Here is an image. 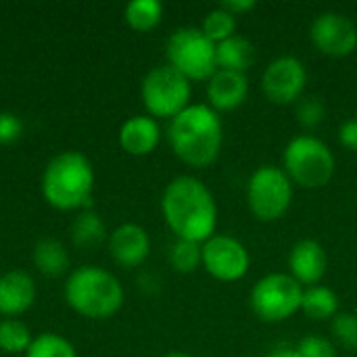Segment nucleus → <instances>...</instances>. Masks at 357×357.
I'll list each match as a JSON object with an SVG mask.
<instances>
[{
	"instance_id": "25",
	"label": "nucleus",
	"mask_w": 357,
	"mask_h": 357,
	"mask_svg": "<svg viewBox=\"0 0 357 357\" xmlns=\"http://www.w3.org/2000/svg\"><path fill=\"white\" fill-rule=\"evenodd\" d=\"M25 357H77V351L65 337L56 333H42L33 337Z\"/></svg>"
},
{
	"instance_id": "30",
	"label": "nucleus",
	"mask_w": 357,
	"mask_h": 357,
	"mask_svg": "<svg viewBox=\"0 0 357 357\" xmlns=\"http://www.w3.org/2000/svg\"><path fill=\"white\" fill-rule=\"evenodd\" d=\"M23 136V121L10 111H0V144H13Z\"/></svg>"
},
{
	"instance_id": "19",
	"label": "nucleus",
	"mask_w": 357,
	"mask_h": 357,
	"mask_svg": "<svg viewBox=\"0 0 357 357\" xmlns=\"http://www.w3.org/2000/svg\"><path fill=\"white\" fill-rule=\"evenodd\" d=\"M31 261L36 266V270L42 276L48 278H56L63 276L69 268V253L67 247L50 236H44L36 243L33 251H31Z\"/></svg>"
},
{
	"instance_id": "31",
	"label": "nucleus",
	"mask_w": 357,
	"mask_h": 357,
	"mask_svg": "<svg viewBox=\"0 0 357 357\" xmlns=\"http://www.w3.org/2000/svg\"><path fill=\"white\" fill-rule=\"evenodd\" d=\"M339 142L347 151L357 153V115L356 117H349L347 121L341 123V128H339Z\"/></svg>"
},
{
	"instance_id": "23",
	"label": "nucleus",
	"mask_w": 357,
	"mask_h": 357,
	"mask_svg": "<svg viewBox=\"0 0 357 357\" xmlns=\"http://www.w3.org/2000/svg\"><path fill=\"white\" fill-rule=\"evenodd\" d=\"M31 341H33L31 331L19 318L0 320V351L2 354H23L25 356Z\"/></svg>"
},
{
	"instance_id": "22",
	"label": "nucleus",
	"mask_w": 357,
	"mask_h": 357,
	"mask_svg": "<svg viewBox=\"0 0 357 357\" xmlns=\"http://www.w3.org/2000/svg\"><path fill=\"white\" fill-rule=\"evenodd\" d=\"M123 19L134 31H153L163 19V4L159 0H132L123 8Z\"/></svg>"
},
{
	"instance_id": "18",
	"label": "nucleus",
	"mask_w": 357,
	"mask_h": 357,
	"mask_svg": "<svg viewBox=\"0 0 357 357\" xmlns=\"http://www.w3.org/2000/svg\"><path fill=\"white\" fill-rule=\"evenodd\" d=\"M257 59V50L251 40L245 36H232L220 44H215V63L218 69L226 71H236V73H247Z\"/></svg>"
},
{
	"instance_id": "14",
	"label": "nucleus",
	"mask_w": 357,
	"mask_h": 357,
	"mask_svg": "<svg viewBox=\"0 0 357 357\" xmlns=\"http://www.w3.org/2000/svg\"><path fill=\"white\" fill-rule=\"evenodd\" d=\"M328 270V255L326 249L314 241L303 238L297 241L289 253V274L303 287H316L322 282Z\"/></svg>"
},
{
	"instance_id": "1",
	"label": "nucleus",
	"mask_w": 357,
	"mask_h": 357,
	"mask_svg": "<svg viewBox=\"0 0 357 357\" xmlns=\"http://www.w3.org/2000/svg\"><path fill=\"white\" fill-rule=\"evenodd\" d=\"M161 213L176 238L203 245L215 234L218 203L207 184L195 176H176L161 195Z\"/></svg>"
},
{
	"instance_id": "9",
	"label": "nucleus",
	"mask_w": 357,
	"mask_h": 357,
	"mask_svg": "<svg viewBox=\"0 0 357 357\" xmlns=\"http://www.w3.org/2000/svg\"><path fill=\"white\" fill-rule=\"evenodd\" d=\"M295 184L282 167L261 165L247 182V205L255 220L278 222L293 205Z\"/></svg>"
},
{
	"instance_id": "15",
	"label": "nucleus",
	"mask_w": 357,
	"mask_h": 357,
	"mask_svg": "<svg viewBox=\"0 0 357 357\" xmlns=\"http://www.w3.org/2000/svg\"><path fill=\"white\" fill-rule=\"evenodd\" d=\"M36 282L23 270H8L0 276V316L19 318L36 303Z\"/></svg>"
},
{
	"instance_id": "16",
	"label": "nucleus",
	"mask_w": 357,
	"mask_h": 357,
	"mask_svg": "<svg viewBox=\"0 0 357 357\" xmlns=\"http://www.w3.org/2000/svg\"><path fill=\"white\" fill-rule=\"evenodd\" d=\"M249 96V79L247 73L218 69L207 79V98L209 107L218 113H228L245 105Z\"/></svg>"
},
{
	"instance_id": "6",
	"label": "nucleus",
	"mask_w": 357,
	"mask_h": 357,
	"mask_svg": "<svg viewBox=\"0 0 357 357\" xmlns=\"http://www.w3.org/2000/svg\"><path fill=\"white\" fill-rule=\"evenodd\" d=\"M303 287L289 272H272L259 278L249 293V307L261 322L280 324L301 312Z\"/></svg>"
},
{
	"instance_id": "24",
	"label": "nucleus",
	"mask_w": 357,
	"mask_h": 357,
	"mask_svg": "<svg viewBox=\"0 0 357 357\" xmlns=\"http://www.w3.org/2000/svg\"><path fill=\"white\" fill-rule=\"evenodd\" d=\"M169 266L180 274H192L203 268V249L199 243L176 238L169 247Z\"/></svg>"
},
{
	"instance_id": "21",
	"label": "nucleus",
	"mask_w": 357,
	"mask_h": 357,
	"mask_svg": "<svg viewBox=\"0 0 357 357\" xmlns=\"http://www.w3.org/2000/svg\"><path fill=\"white\" fill-rule=\"evenodd\" d=\"M71 241L77 249H94L109 238L107 226L98 213L92 209L79 211L71 222Z\"/></svg>"
},
{
	"instance_id": "28",
	"label": "nucleus",
	"mask_w": 357,
	"mask_h": 357,
	"mask_svg": "<svg viewBox=\"0 0 357 357\" xmlns=\"http://www.w3.org/2000/svg\"><path fill=\"white\" fill-rule=\"evenodd\" d=\"M326 117V107L316 96H303L297 102V121L305 130H316Z\"/></svg>"
},
{
	"instance_id": "7",
	"label": "nucleus",
	"mask_w": 357,
	"mask_h": 357,
	"mask_svg": "<svg viewBox=\"0 0 357 357\" xmlns=\"http://www.w3.org/2000/svg\"><path fill=\"white\" fill-rule=\"evenodd\" d=\"M167 65L188 82H207L215 71V44L201 27H178L165 44Z\"/></svg>"
},
{
	"instance_id": "32",
	"label": "nucleus",
	"mask_w": 357,
	"mask_h": 357,
	"mask_svg": "<svg viewBox=\"0 0 357 357\" xmlns=\"http://www.w3.org/2000/svg\"><path fill=\"white\" fill-rule=\"evenodd\" d=\"M220 6L234 17H243L245 13L253 10L257 6V2L255 0H226V2H220Z\"/></svg>"
},
{
	"instance_id": "34",
	"label": "nucleus",
	"mask_w": 357,
	"mask_h": 357,
	"mask_svg": "<svg viewBox=\"0 0 357 357\" xmlns=\"http://www.w3.org/2000/svg\"><path fill=\"white\" fill-rule=\"evenodd\" d=\"M163 357H192L190 354H186V351H169V354H165Z\"/></svg>"
},
{
	"instance_id": "26",
	"label": "nucleus",
	"mask_w": 357,
	"mask_h": 357,
	"mask_svg": "<svg viewBox=\"0 0 357 357\" xmlns=\"http://www.w3.org/2000/svg\"><path fill=\"white\" fill-rule=\"evenodd\" d=\"M201 31L213 42V44H220L228 38L234 36L236 31V17L230 15L228 10H224L222 6L209 10L201 23Z\"/></svg>"
},
{
	"instance_id": "29",
	"label": "nucleus",
	"mask_w": 357,
	"mask_h": 357,
	"mask_svg": "<svg viewBox=\"0 0 357 357\" xmlns=\"http://www.w3.org/2000/svg\"><path fill=\"white\" fill-rule=\"evenodd\" d=\"M295 351L299 357H339L337 345L320 335H307L299 341V345L295 347Z\"/></svg>"
},
{
	"instance_id": "17",
	"label": "nucleus",
	"mask_w": 357,
	"mask_h": 357,
	"mask_svg": "<svg viewBox=\"0 0 357 357\" xmlns=\"http://www.w3.org/2000/svg\"><path fill=\"white\" fill-rule=\"evenodd\" d=\"M117 140L123 153L132 157H146L159 146L161 128L151 115H132L121 123Z\"/></svg>"
},
{
	"instance_id": "10",
	"label": "nucleus",
	"mask_w": 357,
	"mask_h": 357,
	"mask_svg": "<svg viewBox=\"0 0 357 357\" xmlns=\"http://www.w3.org/2000/svg\"><path fill=\"white\" fill-rule=\"evenodd\" d=\"M205 272L220 282L243 280L251 268V255L247 247L230 234H213L201 245Z\"/></svg>"
},
{
	"instance_id": "11",
	"label": "nucleus",
	"mask_w": 357,
	"mask_h": 357,
	"mask_svg": "<svg viewBox=\"0 0 357 357\" xmlns=\"http://www.w3.org/2000/svg\"><path fill=\"white\" fill-rule=\"evenodd\" d=\"M307 84V69L301 59L293 54H282L270 61L261 75L264 96L278 107H289L303 98Z\"/></svg>"
},
{
	"instance_id": "4",
	"label": "nucleus",
	"mask_w": 357,
	"mask_h": 357,
	"mask_svg": "<svg viewBox=\"0 0 357 357\" xmlns=\"http://www.w3.org/2000/svg\"><path fill=\"white\" fill-rule=\"evenodd\" d=\"M67 305L82 318L109 320L123 307V287L119 278L100 266L75 268L63 289Z\"/></svg>"
},
{
	"instance_id": "2",
	"label": "nucleus",
	"mask_w": 357,
	"mask_h": 357,
	"mask_svg": "<svg viewBox=\"0 0 357 357\" xmlns=\"http://www.w3.org/2000/svg\"><path fill=\"white\" fill-rule=\"evenodd\" d=\"M167 140L174 155L188 167L203 169L218 161L224 146V123L209 105L192 102L169 119Z\"/></svg>"
},
{
	"instance_id": "20",
	"label": "nucleus",
	"mask_w": 357,
	"mask_h": 357,
	"mask_svg": "<svg viewBox=\"0 0 357 357\" xmlns=\"http://www.w3.org/2000/svg\"><path fill=\"white\" fill-rule=\"evenodd\" d=\"M301 312L314 320V322H324V320H333L339 312H341V303H339V295L324 284H316V287H307L303 291V299H301Z\"/></svg>"
},
{
	"instance_id": "3",
	"label": "nucleus",
	"mask_w": 357,
	"mask_h": 357,
	"mask_svg": "<svg viewBox=\"0 0 357 357\" xmlns=\"http://www.w3.org/2000/svg\"><path fill=\"white\" fill-rule=\"evenodd\" d=\"M94 165L82 151H63L54 155L40 180L44 201L59 211L90 209L94 192Z\"/></svg>"
},
{
	"instance_id": "12",
	"label": "nucleus",
	"mask_w": 357,
	"mask_h": 357,
	"mask_svg": "<svg viewBox=\"0 0 357 357\" xmlns=\"http://www.w3.org/2000/svg\"><path fill=\"white\" fill-rule=\"evenodd\" d=\"M312 44L326 56L345 59L357 48V25L339 10L320 13L310 27Z\"/></svg>"
},
{
	"instance_id": "8",
	"label": "nucleus",
	"mask_w": 357,
	"mask_h": 357,
	"mask_svg": "<svg viewBox=\"0 0 357 357\" xmlns=\"http://www.w3.org/2000/svg\"><path fill=\"white\" fill-rule=\"evenodd\" d=\"M140 98L146 115L153 119H174L192 105V86L174 67L159 65L144 75L140 84Z\"/></svg>"
},
{
	"instance_id": "13",
	"label": "nucleus",
	"mask_w": 357,
	"mask_h": 357,
	"mask_svg": "<svg viewBox=\"0 0 357 357\" xmlns=\"http://www.w3.org/2000/svg\"><path fill=\"white\" fill-rule=\"evenodd\" d=\"M109 255L113 261L126 270L140 268L151 255V236L149 232L134 222H126L109 232L107 238Z\"/></svg>"
},
{
	"instance_id": "27",
	"label": "nucleus",
	"mask_w": 357,
	"mask_h": 357,
	"mask_svg": "<svg viewBox=\"0 0 357 357\" xmlns=\"http://www.w3.org/2000/svg\"><path fill=\"white\" fill-rule=\"evenodd\" d=\"M331 333H333V339L341 347H345L349 351H357V314L339 312L331 320Z\"/></svg>"
},
{
	"instance_id": "5",
	"label": "nucleus",
	"mask_w": 357,
	"mask_h": 357,
	"mask_svg": "<svg viewBox=\"0 0 357 357\" xmlns=\"http://www.w3.org/2000/svg\"><path fill=\"white\" fill-rule=\"evenodd\" d=\"M282 169L293 184L307 190H318L333 180L337 159L324 140L312 134H299L284 146Z\"/></svg>"
},
{
	"instance_id": "33",
	"label": "nucleus",
	"mask_w": 357,
	"mask_h": 357,
	"mask_svg": "<svg viewBox=\"0 0 357 357\" xmlns=\"http://www.w3.org/2000/svg\"><path fill=\"white\" fill-rule=\"evenodd\" d=\"M266 357H299V354L291 347H280V349H274L272 354H268Z\"/></svg>"
}]
</instances>
